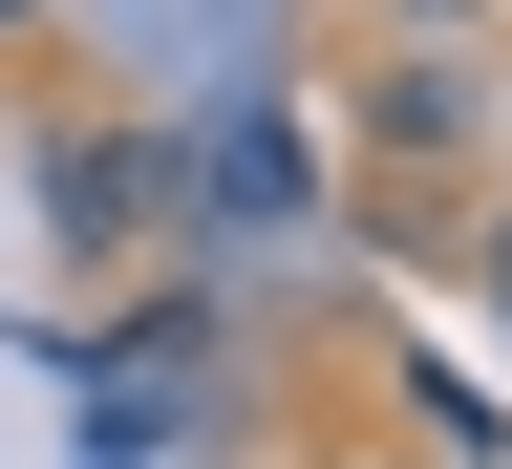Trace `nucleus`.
<instances>
[{
	"instance_id": "1",
	"label": "nucleus",
	"mask_w": 512,
	"mask_h": 469,
	"mask_svg": "<svg viewBox=\"0 0 512 469\" xmlns=\"http://www.w3.org/2000/svg\"><path fill=\"white\" fill-rule=\"evenodd\" d=\"M43 214H64V235H128V214H150V150H107V128H64V150H43Z\"/></svg>"
},
{
	"instance_id": "2",
	"label": "nucleus",
	"mask_w": 512,
	"mask_h": 469,
	"mask_svg": "<svg viewBox=\"0 0 512 469\" xmlns=\"http://www.w3.org/2000/svg\"><path fill=\"white\" fill-rule=\"evenodd\" d=\"M470 278H491V320H512V192H491V235H470Z\"/></svg>"
},
{
	"instance_id": "3",
	"label": "nucleus",
	"mask_w": 512,
	"mask_h": 469,
	"mask_svg": "<svg viewBox=\"0 0 512 469\" xmlns=\"http://www.w3.org/2000/svg\"><path fill=\"white\" fill-rule=\"evenodd\" d=\"M0 22H43V0H0Z\"/></svg>"
}]
</instances>
